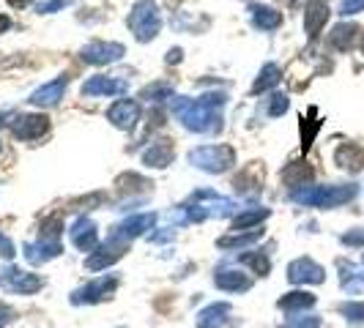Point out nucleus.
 <instances>
[{"label":"nucleus","mask_w":364,"mask_h":328,"mask_svg":"<svg viewBox=\"0 0 364 328\" xmlns=\"http://www.w3.org/2000/svg\"><path fill=\"white\" fill-rule=\"evenodd\" d=\"M66 85H69V79H66V77H58V79H52L47 85H41V88L30 96V101H33L36 107H52V104H58V101L63 99Z\"/></svg>","instance_id":"nucleus-19"},{"label":"nucleus","mask_w":364,"mask_h":328,"mask_svg":"<svg viewBox=\"0 0 364 328\" xmlns=\"http://www.w3.org/2000/svg\"><path fill=\"white\" fill-rule=\"evenodd\" d=\"M126 91H129V82L115 77H91L82 85V96H121Z\"/></svg>","instance_id":"nucleus-10"},{"label":"nucleus","mask_w":364,"mask_h":328,"mask_svg":"<svg viewBox=\"0 0 364 328\" xmlns=\"http://www.w3.org/2000/svg\"><path fill=\"white\" fill-rule=\"evenodd\" d=\"M189 162L203 173H225L235 162V151L230 145H200L189 153Z\"/></svg>","instance_id":"nucleus-5"},{"label":"nucleus","mask_w":364,"mask_h":328,"mask_svg":"<svg viewBox=\"0 0 364 328\" xmlns=\"http://www.w3.org/2000/svg\"><path fill=\"white\" fill-rule=\"evenodd\" d=\"M252 20L260 30H274V27L282 25V14L268 8V6H252Z\"/></svg>","instance_id":"nucleus-24"},{"label":"nucleus","mask_w":364,"mask_h":328,"mask_svg":"<svg viewBox=\"0 0 364 328\" xmlns=\"http://www.w3.org/2000/svg\"><path fill=\"white\" fill-rule=\"evenodd\" d=\"M156 222L154 214H134L129 219H124L121 225H115L112 232L107 235L110 241H121V244H129L131 238H137V235H143L145 230H151Z\"/></svg>","instance_id":"nucleus-6"},{"label":"nucleus","mask_w":364,"mask_h":328,"mask_svg":"<svg viewBox=\"0 0 364 328\" xmlns=\"http://www.w3.org/2000/svg\"><path fill=\"white\" fill-rule=\"evenodd\" d=\"M339 315H345V320H348V323H353V326H362V323H364V301L339 303Z\"/></svg>","instance_id":"nucleus-30"},{"label":"nucleus","mask_w":364,"mask_h":328,"mask_svg":"<svg viewBox=\"0 0 364 328\" xmlns=\"http://www.w3.org/2000/svg\"><path fill=\"white\" fill-rule=\"evenodd\" d=\"M362 52H364V39H362Z\"/></svg>","instance_id":"nucleus-45"},{"label":"nucleus","mask_w":364,"mask_h":328,"mask_svg":"<svg viewBox=\"0 0 364 328\" xmlns=\"http://www.w3.org/2000/svg\"><path fill=\"white\" fill-rule=\"evenodd\" d=\"M310 306H315V296L304 293V290L287 293L280 299V309H285V312H301V309H310Z\"/></svg>","instance_id":"nucleus-26"},{"label":"nucleus","mask_w":364,"mask_h":328,"mask_svg":"<svg viewBox=\"0 0 364 328\" xmlns=\"http://www.w3.org/2000/svg\"><path fill=\"white\" fill-rule=\"evenodd\" d=\"M235 211V202L230 197H222L211 189H200L195 192L189 202L183 205V214H186V222H206V219H222V216H230Z\"/></svg>","instance_id":"nucleus-2"},{"label":"nucleus","mask_w":364,"mask_h":328,"mask_svg":"<svg viewBox=\"0 0 364 328\" xmlns=\"http://www.w3.org/2000/svg\"><path fill=\"white\" fill-rule=\"evenodd\" d=\"M72 0H47V3H39V11L41 14H50L55 8H63V6H69Z\"/></svg>","instance_id":"nucleus-39"},{"label":"nucleus","mask_w":364,"mask_h":328,"mask_svg":"<svg viewBox=\"0 0 364 328\" xmlns=\"http://www.w3.org/2000/svg\"><path fill=\"white\" fill-rule=\"evenodd\" d=\"M310 178H312V170L307 164H301V162H293L285 173H282V181H285L287 186H293V189H301Z\"/></svg>","instance_id":"nucleus-27"},{"label":"nucleus","mask_w":364,"mask_h":328,"mask_svg":"<svg viewBox=\"0 0 364 328\" xmlns=\"http://www.w3.org/2000/svg\"><path fill=\"white\" fill-rule=\"evenodd\" d=\"M280 79H282V72H280V66H277V63H268V66H263V72H260V77L255 79V85H252V93H260V91H268V88H274Z\"/></svg>","instance_id":"nucleus-28"},{"label":"nucleus","mask_w":364,"mask_h":328,"mask_svg":"<svg viewBox=\"0 0 364 328\" xmlns=\"http://www.w3.org/2000/svg\"><path fill=\"white\" fill-rule=\"evenodd\" d=\"M14 320V309H8L6 303H0V328H6Z\"/></svg>","instance_id":"nucleus-40"},{"label":"nucleus","mask_w":364,"mask_h":328,"mask_svg":"<svg viewBox=\"0 0 364 328\" xmlns=\"http://www.w3.org/2000/svg\"><path fill=\"white\" fill-rule=\"evenodd\" d=\"M129 27L137 41H151L154 39L159 33V27H162V11H159V6L154 0L134 3V8L129 14Z\"/></svg>","instance_id":"nucleus-4"},{"label":"nucleus","mask_w":364,"mask_h":328,"mask_svg":"<svg viewBox=\"0 0 364 328\" xmlns=\"http://www.w3.org/2000/svg\"><path fill=\"white\" fill-rule=\"evenodd\" d=\"M72 244L82 249V252H96L99 249V235H96V225L85 216H79L72 228Z\"/></svg>","instance_id":"nucleus-14"},{"label":"nucleus","mask_w":364,"mask_h":328,"mask_svg":"<svg viewBox=\"0 0 364 328\" xmlns=\"http://www.w3.org/2000/svg\"><path fill=\"white\" fill-rule=\"evenodd\" d=\"M320 126V121H307V126L301 124V134H304V148H310L312 137H315V131Z\"/></svg>","instance_id":"nucleus-38"},{"label":"nucleus","mask_w":364,"mask_h":328,"mask_svg":"<svg viewBox=\"0 0 364 328\" xmlns=\"http://www.w3.org/2000/svg\"><path fill=\"white\" fill-rule=\"evenodd\" d=\"M266 216H268V211H266V208L244 211V214H238V216L233 219V230L235 232H241V230H247V228H255V225H260Z\"/></svg>","instance_id":"nucleus-29"},{"label":"nucleus","mask_w":364,"mask_h":328,"mask_svg":"<svg viewBox=\"0 0 364 328\" xmlns=\"http://www.w3.org/2000/svg\"><path fill=\"white\" fill-rule=\"evenodd\" d=\"M260 238H263V230L255 228V230H249V232H233V235H225V238H219V241H216V247H219V249H247V247L258 244Z\"/></svg>","instance_id":"nucleus-23"},{"label":"nucleus","mask_w":364,"mask_h":328,"mask_svg":"<svg viewBox=\"0 0 364 328\" xmlns=\"http://www.w3.org/2000/svg\"><path fill=\"white\" fill-rule=\"evenodd\" d=\"M6 27H8V17H3V14H0V33H3Z\"/></svg>","instance_id":"nucleus-43"},{"label":"nucleus","mask_w":364,"mask_h":328,"mask_svg":"<svg viewBox=\"0 0 364 328\" xmlns=\"http://www.w3.org/2000/svg\"><path fill=\"white\" fill-rule=\"evenodd\" d=\"M356 33H359V27L356 25H337L332 30V47L339 52H348L353 47V41H356Z\"/></svg>","instance_id":"nucleus-25"},{"label":"nucleus","mask_w":364,"mask_h":328,"mask_svg":"<svg viewBox=\"0 0 364 328\" xmlns=\"http://www.w3.org/2000/svg\"><path fill=\"white\" fill-rule=\"evenodd\" d=\"M329 3L326 0H310L307 6H304V30H307V36L315 39L318 33H320V27L326 25V20H329Z\"/></svg>","instance_id":"nucleus-15"},{"label":"nucleus","mask_w":364,"mask_h":328,"mask_svg":"<svg viewBox=\"0 0 364 328\" xmlns=\"http://www.w3.org/2000/svg\"><path fill=\"white\" fill-rule=\"evenodd\" d=\"M214 284L219 290H225V293H244V290L252 287V279L247 274H241L238 268H219L216 277H214Z\"/></svg>","instance_id":"nucleus-17"},{"label":"nucleus","mask_w":364,"mask_h":328,"mask_svg":"<svg viewBox=\"0 0 364 328\" xmlns=\"http://www.w3.org/2000/svg\"><path fill=\"white\" fill-rule=\"evenodd\" d=\"M320 326V320L315 317V315H299V317H290V320H285L280 328H318Z\"/></svg>","instance_id":"nucleus-35"},{"label":"nucleus","mask_w":364,"mask_h":328,"mask_svg":"<svg viewBox=\"0 0 364 328\" xmlns=\"http://www.w3.org/2000/svg\"><path fill=\"white\" fill-rule=\"evenodd\" d=\"M107 118H110V124H112V126L131 129L134 124H137V118H140V107L129 99L115 101V104L107 110Z\"/></svg>","instance_id":"nucleus-16"},{"label":"nucleus","mask_w":364,"mask_h":328,"mask_svg":"<svg viewBox=\"0 0 364 328\" xmlns=\"http://www.w3.org/2000/svg\"><path fill=\"white\" fill-rule=\"evenodd\" d=\"M115 287H118V279L102 277V279H96V282H91V284H85L82 290H77V293L72 296V303L104 301V299H110V296H112V290H115Z\"/></svg>","instance_id":"nucleus-9"},{"label":"nucleus","mask_w":364,"mask_h":328,"mask_svg":"<svg viewBox=\"0 0 364 328\" xmlns=\"http://www.w3.org/2000/svg\"><path fill=\"white\" fill-rule=\"evenodd\" d=\"M124 55V44H107V41H93L88 47H82V60L93 63V66H104V63H115Z\"/></svg>","instance_id":"nucleus-11"},{"label":"nucleus","mask_w":364,"mask_h":328,"mask_svg":"<svg viewBox=\"0 0 364 328\" xmlns=\"http://www.w3.org/2000/svg\"><path fill=\"white\" fill-rule=\"evenodd\" d=\"M173 143L170 140H154L145 151H143V162L148 164V167H156V170H162V167H167L170 162H173Z\"/></svg>","instance_id":"nucleus-18"},{"label":"nucleus","mask_w":364,"mask_h":328,"mask_svg":"<svg viewBox=\"0 0 364 328\" xmlns=\"http://www.w3.org/2000/svg\"><path fill=\"white\" fill-rule=\"evenodd\" d=\"M287 279L293 284H320L326 279V271L310 257H299L287 265Z\"/></svg>","instance_id":"nucleus-8"},{"label":"nucleus","mask_w":364,"mask_h":328,"mask_svg":"<svg viewBox=\"0 0 364 328\" xmlns=\"http://www.w3.org/2000/svg\"><path fill=\"white\" fill-rule=\"evenodd\" d=\"M241 263H247V265H252L255 271H258L260 277H266L268 274V268H271V263H268V257L266 254H258V252H247L241 257Z\"/></svg>","instance_id":"nucleus-33"},{"label":"nucleus","mask_w":364,"mask_h":328,"mask_svg":"<svg viewBox=\"0 0 364 328\" xmlns=\"http://www.w3.org/2000/svg\"><path fill=\"white\" fill-rule=\"evenodd\" d=\"M181 60V50H170V55H167V63H178Z\"/></svg>","instance_id":"nucleus-41"},{"label":"nucleus","mask_w":364,"mask_h":328,"mask_svg":"<svg viewBox=\"0 0 364 328\" xmlns=\"http://www.w3.org/2000/svg\"><path fill=\"white\" fill-rule=\"evenodd\" d=\"M6 118H8V112H0V124H6Z\"/></svg>","instance_id":"nucleus-44"},{"label":"nucleus","mask_w":364,"mask_h":328,"mask_svg":"<svg viewBox=\"0 0 364 328\" xmlns=\"http://www.w3.org/2000/svg\"><path fill=\"white\" fill-rule=\"evenodd\" d=\"M47 126H50V118L47 115H20V118H14L11 131L20 140H36V137H41L47 131Z\"/></svg>","instance_id":"nucleus-13"},{"label":"nucleus","mask_w":364,"mask_h":328,"mask_svg":"<svg viewBox=\"0 0 364 328\" xmlns=\"http://www.w3.org/2000/svg\"><path fill=\"white\" fill-rule=\"evenodd\" d=\"M342 244L345 247H364V230H348L345 235H342Z\"/></svg>","instance_id":"nucleus-37"},{"label":"nucleus","mask_w":364,"mask_h":328,"mask_svg":"<svg viewBox=\"0 0 364 328\" xmlns=\"http://www.w3.org/2000/svg\"><path fill=\"white\" fill-rule=\"evenodd\" d=\"M0 284H3L6 290H11V293H22V296L41 290V279L36 277V274L20 271V268H14V265H8V268L0 271Z\"/></svg>","instance_id":"nucleus-7"},{"label":"nucleus","mask_w":364,"mask_h":328,"mask_svg":"<svg viewBox=\"0 0 364 328\" xmlns=\"http://www.w3.org/2000/svg\"><path fill=\"white\" fill-rule=\"evenodd\" d=\"M126 247H129V244H121V241H110V238H107L102 247L88 257V263H85V265H88V271H99V268L112 265L115 260H121V257H124Z\"/></svg>","instance_id":"nucleus-12"},{"label":"nucleus","mask_w":364,"mask_h":328,"mask_svg":"<svg viewBox=\"0 0 364 328\" xmlns=\"http://www.w3.org/2000/svg\"><path fill=\"white\" fill-rule=\"evenodd\" d=\"M359 195L356 186L345 183V186H301L293 189L290 200L299 205H310V208H337L342 202H351Z\"/></svg>","instance_id":"nucleus-3"},{"label":"nucleus","mask_w":364,"mask_h":328,"mask_svg":"<svg viewBox=\"0 0 364 328\" xmlns=\"http://www.w3.org/2000/svg\"><path fill=\"white\" fill-rule=\"evenodd\" d=\"M364 11V0H342L339 3V14L342 17H351V14H359Z\"/></svg>","instance_id":"nucleus-36"},{"label":"nucleus","mask_w":364,"mask_h":328,"mask_svg":"<svg viewBox=\"0 0 364 328\" xmlns=\"http://www.w3.org/2000/svg\"><path fill=\"white\" fill-rule=\"evenodd\" d=\"M143 99H148V101L173 99V88H170L167 82H156V85H151V88L143 91Z\"/></svg>","instance_id":"nucleus-32"},{"label":"nucleus","mask_w":364,"mask_h":328,"mask_svg":"<svg viewBox=\"0 0 364 328\" xmlns=\"http://www.w3.org/2000/svg\"><path fill=\"white\" fill-rule=\"evenodd\" d=\"M60 252H63L60 241H36V244H25V257H27V263H33V265H41V263H47L52 257H58Z\"/></svg>","instance_id":"nucleus-22"},{"label":"nucleus","mask_w":364,"mask_h":328,"mask_svg":"<svg viewBox=\"0 0 364 328\" xmlns=\"http://www.w3.org/2000/svg\"><path fill=\"white\" fill-rule=\"evenodd\" d=\"M334 162H337L342 170H351V173H359L364 167V148L356 143H345L339 145L334 153Z\"/></svg>","instance_id":"nucleus-21"},{"label":"nucleus","mask_w":364,"mask_h":328,"mask_svg":"<svg viewBox=\"0 0 364 328\" xmlns=\"http://www.w3.org/2000/svg\"><path fill=\"white\" fill-rule=\"evenodd\" d=\"M8 3H11L14 8H25V6H30L33 0H8Z\"/></svg>","instance_id":"nucleus-42"},{"label":"nucleus","mask_w":364,"mask_h":328,"mask_svg":"<svg viewBox=\"0 0 364 328\" xmlns=\"http://www.w3.org/2000/svg\"><path fill=\"white\" fill-rule=\"evenodd\" d=\"M173 115L181 121L186 129L197 134H214L222 129V107H225V93H208L200 99H186V96H173L170 99Z\"/></svg>","instance_id":"nucleus-1"},{"label":"nucleus","mask_w":364,"mask_h":328,"mask_svg":"<svg viewBox=\"0 0 364 328\" xmlns=\"http://www.w3.org/2000/svg\"><path fill=\"white\" fill-rule=\"evenodd\" d=\"M287 104H290V101H287L285 93H274V96L268 99V118H280L287 110Z\"/></svg>","instance_id":"nucleus-34"},{"label":"nucleus","mask_w":364,"mask_h":328,"mask_svg":"<svg viewBox=\"0 0 364 328\" xmlns=\"http://www.w3.org/2000/svg\"><path fill=\"white\" fill-rule=\"evenodd\" d=\"M339 268V284L345 293H362L364 290V268H359L351 260H337Z\"/></svg>","instance_id":"nucleus-20"},{"label":"nucleus","mask_w":364,"mask_h":328,"mask_svg":"<svg viewBox=\"0 0 364 328\" xmlns=\"http://www.w3.org/2000/svg\"><path fill=\"white\" fill-rule=\"evenodd\" d=\"M60 230H63V216L55 214V216H50V219L41 225V241H58Z\"/></svg>","instance_id":"nucleus-31"}]
</instances>
